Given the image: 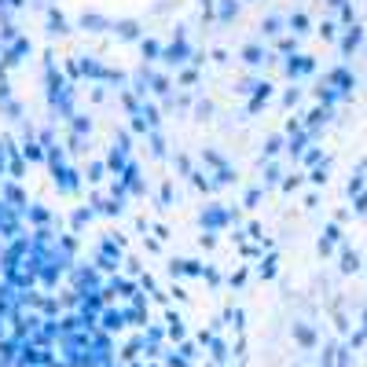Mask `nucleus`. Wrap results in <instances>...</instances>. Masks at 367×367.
<instances>
[]
</instances>
